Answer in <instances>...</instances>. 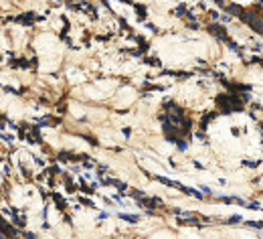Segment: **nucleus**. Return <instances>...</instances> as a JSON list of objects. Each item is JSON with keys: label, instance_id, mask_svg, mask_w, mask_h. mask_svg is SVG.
<instances>
[{"label": "nucleus", "instance_id": "2", "mask_svg": "<svg viewBox=\"0 0 263 239\" xmlns=\"http://www.w3.org/2000/svg\"><path fill=\"white\" fill-rule=\"evenodd\" d=\"M119 219H123V221H127V223H136V221H138V217H136V215H125V213H121V215H119Z\"/></svg>", "mask_w": 263, "mask_h": 239}, {"label": "nucleus", "instance_id": "7", "mask_svg": "<svg viewBox=\"0 0 263 239\" xmlns=\"http://www.w3.org/2000/svg\"><path fill=\"white\" fill-rule=\"evenodd\" d=\"M184 11H186L184 7H178V9H176V17H182V15H184Z\"/></svg>", "mask_w": 263, "mask_h": 239}, {"label": "nucleus", "instance_id": "4", "mask_svg": "<svg viewBox=\"0 0 263 239\" xmlns=\"http://www.w3.org/2000/svg\"><path fill=\"white\" fill-rule=\"evenodd\" d=\"M136 13H138V17H140V19H144V17H146V9H144V7H138V9H136Z\"/></svg>", "mask_w": 263, "mask_h": 239}, {"label": "nucleus", "instance_id": "6", "mask_svg": "<svg viewBox=\"0 0 263 239\" xmlns=\"http://www.w3.org/2000/svg\"><path fill=\"white\" fill-rule=\"evenodd\" d=\"M239 221H243V217H241V215H235V217H231V219H229V223H239Z\"/></svg>", "mask_w": 263, "mask_h": 239}, {"label": "nucleus", "instance_id": "1", "mask_svg": "<svg viewBox=\"0 0 263 239\" xmlns=\"http://www.w3.org/2000/svg\"><path fill=\"white\" fill-rule=\"evenodd\" d=\"M217 103H219V109H223L225 113L235 111V109H241L239 99H237V97H233V95H221V97L217 99Z\"/></svg>", "mask_w": 263, "mask_h": 239}, {"label": "nucleus", "instance_id": "8", "mask_svg": "<svg viewBox=\"0 0 263 239\" xmlns=\"http://www.w3.org/2000/svg\"><path fill=\"white\" fill-rule=\"evenodd\" d=\"M123 3H132V0H123Z\"/></svg>", "mask_w": 263, "mask_h": 239}, {"label": "nucleus", "instance_id": "5", "mask_svg": "<svg viewBox=\"0 0 263 239\" xmlns=\"http://www.w3.org/2000/svg\"><path fill=\"white\" fill-rule=\"evenodd\" d=\"M55 203H57V207H61V209L65 207V201H63L61 197H57V195H55Z\"/></svg>", "mask_w": 263, "mask_h": 239}, {"label": "nucleus", "instance_id": "3", "mask_svg": "<svg viewBox=\"0 0 263 239\" xmlns=\"http://www.w3.org/2000/svg\"><path fill=\"white\" fill-rule=\"evenodd\" d=\"M176 146H178V150H186L188 148V144L184 140H178V138H176Z\"/></svg>", "mask_w": 263, "mask_h": 239}]
</instances>
